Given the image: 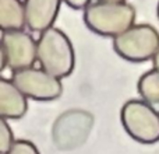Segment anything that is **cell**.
I'll list each match as a JSON object with an SVG mask.
<instances>
[{"instance_id":"obj_1","label":"cell","mask_w":159,"mask_h":154,"mask_svg":"<svg viewBox=\"0 0 159 154\" xmlns=\"http://www.w3.org/2000/svg\"><path fill=\"white\" fill-rule=\"evenodd\" d=\"M135 8L127 2L91 3L84 10V22L89 31L106 38H116L135 24Z\"/></svg>"},{"instance_id":"obj_2","label":"cell","mask_w":159,"mask_h":154,"mask_svg":"<svg viewBox=\"0 0 159 154\" xmlns=\"http://www.w3.org/2000/svg\"><path fill=\"white\" fill-rule=\"evenodd\" d=\"M38 63L50 75L64 79L75 67V52L70 38L61 30L52 27L39 34Z\"/></svg>"},{"instance_id":"obj_3","label":"cell","mask_w":159,"mask_h":154,"mask_svg":"<svg viewBox=\"0 0 159 154\" xmlns=\"http://www.w3.org/2000/svg\"><path fill=\"white\" fill-rule=\"evenodd\" d=\"M120 121L131 139L143 144L159 142V112L144 99H129L121 107Z\"/></svg>"},{"instance_id":"obj_4","label":"cell","mask_w":159,"mask_h":154,"mask_svg":"<svg viewBox=\"0 0 159 154\" xmlns=\"http://www.w3.org/2000/svg\"><path fill=\"white\" fill-rule=\"evenodd\" d=\"M113 49L127 62L143 63L152 60L159 49V32L149 24H134L113 38Z\"/></svg>"},{"instance_id":"obj_5","label":"cell","mask_w":159,"mask_h":154,"mask_svg":"<svg viewBox=\"0 0 159 154\" xmlns=\"http://www.w3.org/2000/svg\"><path fill=\"white\" fill-rule=\"evenodd\" d=\"M38 62V39L24 30L3 31L0 39V70L16 72L32 67Z\"/></svg>"},{"instance_id":"obj_6","label":"cell","mask_w":159,"mask_h":154,"mask_svg":"<svg viewBox=\"0 0 159 154\" xmlns=\"http://www.w3.org/2000/svg\"><path fill=\"white\" fill-rule=\"evenodd\" d=\"M13 83L34 101L48 102L55 101L63 93L61 79L50 75L42 67H28V69L16 70L11 75Z\"/></svg>"},{"instance_id":"obj_7","label":"cell","mask_w":159,"mask_h":154,"mask_svg":"<svg viewBox=\"0 0 159 154\" xmlns=\"http://www.w3.org/2000/svg\"><path fill=\"white\" fill-rule=\"evenodd\" d=\"M63 0H24L27 28L30 32L41 34L53 27Z\"/></svg>"},{"instance_id":"obj_8","label":"cell","mask_w":159,"mask_h":154,"mask_svg":"<svg viewBox=\"0 0 159 154\" xmlns=\"http://www.w3.org/2000/svg\"><path fill=\"white\" fill-rule=\"evenodd\" d=\"M28 98L13 80L0 79V118L16 121L27 113Z\"/></svg>"},{"instance_id":"obj_9","label":"cell","mask_w":159,"mask_h":154,"mask_svg":"<svg viewBox=\"0 0 159 154\" xmlns=\"http://www.w3.org/2000/svg\"><path fill=\"white\" fill-rule=\"evenodd\" d=\"M27 27L25 6L22 0H0V30L18 31Z\"/></svg>"},{"instance_id":"obj_10","label":"cell","mask_w":159,"mask_h":154,"mask_svg":"<svg viewBox=\"0 0 159 154\" xmlns=\"http://www.w3.org/2000/svg\"><path fill=\"white\" fill-rule=\"evenodd\" d=\"M137 90L141 99L152 105L159 104V70L154 69L140 77Z\"/></svg>"},{"instance_id":"obj_11","label":"cell","mask_w":159,"mask_h":154,"mask_svg":"<svg viewBox=\"0 0 159 154\" xmlns=\"http://www.w3.org/2000/svg\"><path fill=\"white\" fill-rule=\"evenodd\" d=\"M14 143H16V139H14L13 129L8 125V121L0 118V153L6 154Z\"/></svg>"},{"instance_id":"obj_12","label":"cell","mask_w":159,"mask_h":154,"mask_svg":"<svg viewBox=\"0 0 159 154\" xmlns=\"http://www.w3.org/2000/svg\"><path fill=\"white\" fill-rule=\"evenodd\" d=\"M6 154H41L38 147L30 140H16Z\"/></svg>"},{"instance_id":"obj_13","label":"cell","mask_w":159,"mask_h":154,"mask_svg":"<svg viewBox=\"0 0 159 154\" xmlns=\"http://www.w3.org/2000/svg\"><path fill=\"white\" fill-rule=\"evenodd\" d=\"M73 10H85L91 4V0H63Z\"/></svg>"},{"instance_id":"obj_14","label":"cell","mask_w":159,"mask_h":154,"mask_svg":"<svg viewBox=\"0 0 159 154\" xmlns=\"http://www.w3.org/2000/svg\"><path fill=\"white\" fill-rule=\"evenodd\" d=\"M152 63H154V69H158L159 70V49H158L157 55L154 56V59H152Z\"/></svg>"},{"instance_id":"obj_15","label":"cell","mask_w":159,"mask_h":154,"mask_svg":"<svg viewBox=\"0 0 159 154\" xmlns=\"http://www.w3.org/2000/svg\"><path fill=\"white\" fill-rule=\"evenodd\" d=\"M101 2H113V3H120V2H127V0H101Z\"/></svg>"},{"instance_id":"obj_16","label":"cell","mask_w":159,"mask_h":154,"mask_svg":"<svg viewBox=\"0 0 159 154\" xmlns=\"http://www.w3.org/2000/svg\"><path fill=\"white\" fill-rule=\"evenodd\" d=\"M157 14H158V20H159V2H158V7H157Z\"/></svg>"}]
</instances>
